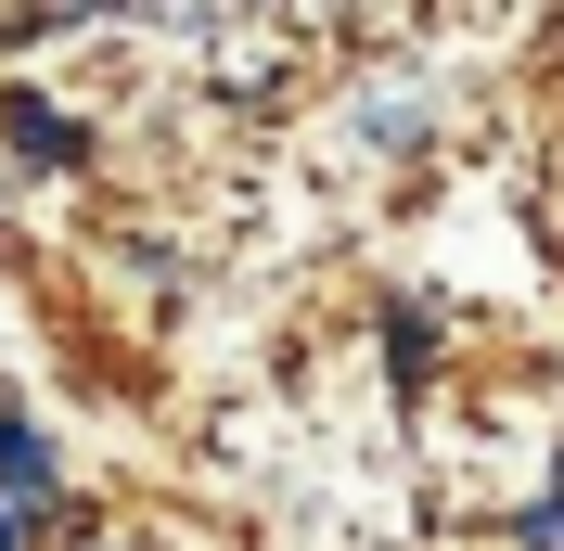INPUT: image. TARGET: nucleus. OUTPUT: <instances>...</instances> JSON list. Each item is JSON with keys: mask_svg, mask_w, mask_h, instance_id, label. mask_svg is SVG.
<instances>
[{"mask_svg": "<svg viewBox=\"0 0 564 551\" xmlns=\"http://www.w3.org/2000/svg\"><path fill=\"white\" fill-rule=\"evenodd\" d=\"M52 487H65V462H52V436L13 411V385H0V514H52Z\"/></svg>", "mask_w": 564, "mask_h": 551, "instance_id": "1", "label": "nucleus"}, {"mask_svg": "<svg viewBox=\"0 0 564 551\" xmlns=\"http://www.w3.org/2000/svg\"><path fill=\"white\" fill-rule=\"evenodd\" d=\"M0 141H13L26 168H90V129H77V116H52L39 90H13V104H0Z\"/></svg>", "mask_w": 564, "mask_h": 551, "instance_id": "2", "label": "nucleus"}, {"mask_svg": "<svg viewBox=\"0 0 564 551\" xmlns=\"http://www.w3.org/2000/svg\"><path fill=\"white\" fill-rule=\"evenodd\" d=\"M0 551H26V526H13V514H0Z\"/></svg>", "mask_w": 564, "mask_h": 551, "instance_id": "4", "label": "nucleus"}, {"mask_svg": "<svg viewBox=\"0 0 564 551\" xmlns=\"http://www.w3.org/2000/svg\"><path fill=\"white\" fill-rule=\"evenodd\" d=\"M386 359H398V385H423V359H436V334H423V321H386Z\"/></svg>", "mask_w": 564, "mask_h": 551, "instance_id": "3", "label": "nucleus"}, {"mask_svg": "<svg viewBox=\"0 0 564 551\" xmlns=\"http://www.w3.org/2000/svg\"><path fill=\"white\" fill-rule=\"evenodd\" d=\"M90 551H116V539H90Z\"/></svg>", "mask_w": 564, "mask_h": 551, "instance_id": "5", "label": "nucleus"}]
</instances>
